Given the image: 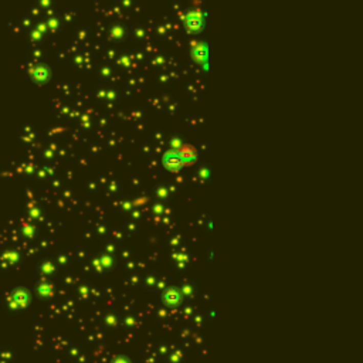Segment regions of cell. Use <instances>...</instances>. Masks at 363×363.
I'll list each match as a JSON object with an SVG mask.
<instances>
[{"label": "cell", "instance_id": "cell-2", "mask_svg": "<svg viewBox=\"0 0 363 363\" xmlns=\"http://www.w3.org/2000/svg\"><path fill=\"white\" fill-rule=\"evenodd\" d=\"M162 160H163V165H165L167 169H172V170H178L179 167L185 163V160L182 158L180 152H179L178 149L173 148L165 151V154L162 156Z\"/></svg>", "mask_w": 363, "mask_h": 363}, {"label": "cell", "instance_id": "cell-5", "mask_svg": "<svg viewBox=\"0 0 363 363\" xmlns=\"http://www.w3.org/2000/svg\"><path fill=\"white\" fill-rule=\"evenodd\" d=\"M176 149L180 152L182 158L185 160V163H189V162L196 160V149H195V146H191L189 143H185V142H183V143Z\"/></svg>", "mask_w": 363, "mask_h": 363}, {"label": "cell", "instance_id": "cell-3", "mask_svg": "<svg viewBox=\"0 0 363 363\" xmlns=\"http://www.w3.org/2000/svg\"><path fill=\"white\" fill-rule=\"evenodd\" d=\"M191 56L204 68L209 67V46H207V43L200 41V43L195 44L193 49H191Z\"/></svg>", "mask_w": 363, "mask_h": 363}, {"label": "cell", "instance_id": "cell-1", "mask_svg": "<svg viewBox=\"0 0 363 363\" xmlns=\"http://www.w3.org/2000/svg\"><path fill=\"white\" fill-rule=\"evenodd\" d=\"M183 20H185L186 29L189 31L200 30L204 23L203 13L200 12V10H196V9L186 12L185 16H183Z\"/></svg>", "mask_w": 363, "mask_h": 363}, {"label": "cell", "instance_id": "cell-6", "mask_svg": "<svg viewBox=\"0 0 363 363\" xmlns=\"http://www.w3.org/2000/svg\"><path fill=\"white\" fill-rule=\"evenodd\" d=\"M31 74H33V78H34L36 81H46L47 78H49L50 70L49 67H46L44 64H37V66L33 67Z\"/></svg>", "mask_w": 363, "mask_h": 363}, {"label": "cell", "instance_id": "cell-8", "mask_svg": "<svg viewBox=\"0 0 363 363\" xmlns=\"http://www.w3.org/2000/svg\"><path fill=\"white\" fill-rule=\"evenodd\" d=\"M111 363H131V360L126 356H117Z\"/></svg>", "mask_w": 363, "mask_h": 363}, {"label": "cell", "instance_id": "cell-4", "mask_svg": "<svg viewBox=\"0 0 363 363\" xmlns=\"http://www.w3.org/2000/svg\"><path fill=\"white\" fill-rule=\"evenodd\" d=\"M162 301L165 302L167 307H176L182 302V292L176 287H167L162 292Z\"/></svg>", "mask_w": 363, "mask_h": 363}, {"label": "cell", "instance_id": "cell-7", "mask_svg": "<svg viewBox=\"0 0 363 363\" xmlns=\"http://www.w3.org/2000/svg\"><path fill=\"white\" fill-rule=\"evenodd\" d=\"M29 298H30V295H29V291L26 288H17L12 294V300L19 307H25L26 304L29 302Z\"/></svg>", "mask_w": 363, "mask_h": 363}]
</instances>
